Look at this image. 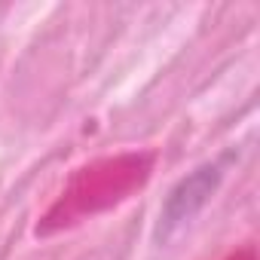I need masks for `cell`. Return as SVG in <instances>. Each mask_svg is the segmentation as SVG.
Segmentation results:
<instances>
[{"label": "cell", "mask_w": 260, "mask_h": 260, "mask_svg": "<svg viewBox=\"0 0 260 260\" xmlns=\"http://www.w3.org/2000/svg\"><path fill=\"white\" fill-rule=\"evenodd\" d=\"M217 184H220V169L217 166H199L184 181H178L169 190L166 202H162V211H159V236L169 239L178 226H184L187 220H193L196 211L214 196Z\"/></svg>", "instance_id": "obj_1"}]
</instances>
